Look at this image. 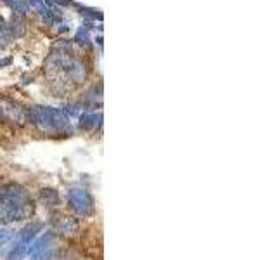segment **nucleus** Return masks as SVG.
<instances>
[{
  "mask_svg": "<svg viewBox=\"0 0 277 260\" xmlns=\"http://www.w3.org/2000/svg\"><path fill=\"white\" fill-rule=\"evenodd\" d=\"M52 132H58V134L71 132L69 118L63 111H59V109H52Z\"/></svg>",
  "mask_w": 277,
  "mask_h": 260,
  "instance_id": "obj_5",
  "label": "nucleus"
},
{
  "mask_svg": "<svg viewBox=\"0 0 277 260\" xmlns=\"http://www.w3.org/2000/svg\"><path fill=\"white\" fill-rule=\"evenodd\" d=\"M26 255H30V245L18 241V245L14 246V250L9 253V260H23Z\"/></svg>",
  "mask_w": 277,
  "mask_h": 260,
  "instance_id": "obj_9",
  "label": "nucleus"
},
{
  "mask_svg": "<svg viewBox=\"0 0 277 260\" xmlns=\"http://www.w3.org/2000/svg\"><path fill=\"white\" fill-rule=\"evenodd\" d=\"M36 9H38V14L42 16V18L45 19L47 23H54V21H56V16L52 14V11H51V9H47V7L43 6V4H40V6L36 7Z\"/></svg>",
  "mask_w": 277,
  "mask_h": 260,
  "instance_id": "obj_12",
  "label": "nucleus"
},
{
  "mask_svg": "<svg viewBox=\"0 0 277 260\" xmlns=\"http://www.w3.org/2000/svg\"><path fill=\"white\" fill-rule=\"evenodd\" d=\"M12 236H14V233H12L11 229H7V227H0V246L9 243Z\"/></svg>",
  "mask_w": 277,
  "mask_h": 260,
  "instance_id": "obj_13",
  "label": "nucleus"
},
{
  "mask_svg": "<svg viewBox=\"0 0 277 260\" xmlns=\"http://www.w3.org/2000/svg\"><path fill=\"white\" fill-rule=\"evenodd\" d=\"M0 121L21 127L28 121L26 109L19 103H16V101L7 99V97H0Z\"/></svg>",
  "mask_w": 277,
  "mask_h": 260,
  "instance_id": "obj_1",
  "label": "nucleus"
},
{
  "mask_svg": "<svg viewBox=\"0 0 277 260\" xmlns=\"http://www.w3.org/2000/svg\"><path fill=\"white\" fill-rule=\"evenodd\" d=\"M11 42H12V36L9 33V28H7L2 16H0V49H6Z\"/></svg>",
  "mask_w": 277,
  "mask_h": 260,
  "instance_id": "obj_11",
  "label": "nucleus"
},
{
  "mask_svg": "<svg viewBox=\"0 0 277 260\" xmlns=\"http://www.w3.org/2000/svg\"><path fill=\"white\" fill-rule=\"evenodd\" d=\"M68 203L76 213L80 215H90L94 210V200L88 194L87 189H69L68 191Z\"/></svg>",
  "mask_w": 277,
  "mask_h": 260,
  "instance_id": "obj_2",
  "label": "nucleus"
},
{
  "mask_svg": "<svg viewBox=\"0 0 277 260\" xmlns=\"http://www.w3.org/2000/svg\"><path fill=\"white\" fill-rule=\"evenodd\" d=\"M7 28H9V33L12 38H21L24 35V31H26V28H24V21H23V16L19 14H12L11 16V21L7 24Z\"/></svg>",
  "mask_w": 277,
  "mask_h": 260,
  "instance_id": "obj_6",
  "label": "nucleus"
},
{
  "mask_svg": "<svg viewBox=\"0 0 277 260\" xmlns=\"http://www.w3.org/2000/svg\"><path fill=\"white\" fill-rule=\"evenodd\" d=\"M75 38H76V42L81 44V46H88V33H87V30H83V28L78 30Z\"/></svg>",
  "mask_w": 277,
  "mask_h": 260,
  "instance_id": "obj_14",
  "label": "nucleus"
},
{
  "mask_svg": "<svg viewBox=\"0 0 277 260\" xmlns=\"http://www.w3.org/2000/svg\"><path fill=\"white\" fill-rule=\"evenodd\" d=\"M80 118V127L81 128H97L101 125V120H103V115H88V113H83V115L78 116Z\"/></svg>",
  "mask_w": 277,
  "mask_h": 260,
  "instance_id": "obj_7",
  "label": "nucleus"
},
{
  "mask_svg": "<svg viewBox=\"0 0 277 260\" xmlns=\"http://www.w3.org/2000/svg\"><path fill=\"white\" fill-rule=\"evenodd\" d=\"M11 63V58H6V59H0V66H6V64Z\"/></svg>",
  "mask_w": 277,
  "mask_h": 260,
  "instance_id": "obj_16",
  "label": "nucleus"
},
{
  "mask_svg": "<svg viewBox=\"0 0 277 260\" xmlns=\"http://www.w3.org/2000/svg\"><path fill=\"white\" fill-rule=\"evenodd\" d=\"M54 4H58V6H61V7H68V6H71V2L69 0H52Z\"/></svg>",
  "mask_w": 277,
  "mask_h": 260,
  "instance_id": "obj_15",
  "label": "nucleus"
},
{
  "mask_svg": "<svg viewBox=\"0 0 277 260\" xmlns=\"http://www.w3.org/2000/svg\"><path fill=\"white\" fill-rule=\"evenodd\" d=\"M40 201H42V205H45V206H56L59 203V194H58V191L56 189H42L40 191Z\"/></svg>",
  "mask_w": 277,
  "mask_h": 260,
  "instance_id": "obj_8",
  "label": "nucleus"
},
{
  "mask_svg": "<svg viewBox=\"0 0 277 260\" xmlns=\"http://www.w3.org/2000/svg\"><path fill=\"white\" fill-rule=\"evenodd\" d=\"M4 4L6 6H9L12 11H14V14H19V16H24L28 12V2L26 0H4Z\"/></svg>",
  "mask_w": 277,
  "mask_h": 260,
  "instance_id": "obj_10",
  "label": "nucleus"
},
{
  "mask_svg": "<svg viewBox=\"0 0 277 260\" xmlns=\"http://www.w3.org/2000/svg\"><path fill=\"white\" fill-rule=\"evenodd\" d=\"M52 227L58 234H64V236H69V234L78 233L80 224L75 217H68V215H59V217H54L52 221Z\"/></svg>",
  "mask_w": 277,
  "mask_h": 260,
  "instance_id": "obj_4",
  "label": "nucleus"
},
{
  "mask_svg": "<svg viewBox=\"0 0 277 260\" xmlns=\"http://www.w3.org/2000/svg\"><path fill=\"white\" fill-rule=\"evenodd\" d=\"M51 234H45L33 245H30V260H52V243Z\"/></svg>",
  "mask_w": 277,
  "mask_h": 260,
  "instance_id": "obj_3",
  "label": "nucleus"
}]
</instances>
